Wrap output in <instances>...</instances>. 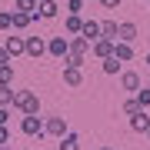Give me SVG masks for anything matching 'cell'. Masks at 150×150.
I'll list each match as a JSON object with an SVG mask.
<instances>
[{
  "mask_svg": "<svg viewBox=\"0 0 150 150\" xmlns=\"http://www.w3.org/2000/svg\"><path fill=\"white\" fill-rule=\"evenodd\" d=\"M100 64H103V74L107 77H113V74L123 70V60H117V57H107V60H100Z\"/></svg>",
  "mask_w": 150,
  "mask_h": 150,
  "instance_id": "17",
  "label": "cell"
},
{
  "mask_svg": "<svg viewBox=\"0 0 150 150\" xmlns=\"http://www.w3.org/2000/svg\"><path fill=\"white\" fill-rule=\"evenodd\" d=\"M43 130H47V137H64V134H70V127H67V120L64 117H47L43 120Z\"/></svg>",
  "mask_w": 150,
  "mask_h": 150,
  "instance_id": "4",
  "label": "cell"
},
{
  "mask_svg": "<svg viewBox=\"0 0 150 150\" xmlns=\"http://www.w3.org/2000/svg\"><path fill=\"white\" fill-rule=\"evenodd\" d=\"M87 7V0H67V13H80Z\"/></svg>",
  "mask_w": 150,
  "mask_h": 150,
  "instance_id": "25",
  "label": "cell"
},
{
  "mask_svg": "<svg viewBox=\"0 0 150 150\" xmlns=\"http://www.w3.org/2000/svg\"><path fill=\"white\" fill-rule=\"evenodd\" d=\"M100 150H113V147H100Z\"/></svg>",
  "mask_w": 150,
  "mask_h": 150,
  "instance_id": "35",
  "label": "cell"
},
{
  "mask_svg": "<svg viewBox=\"0 0 150 150\" xmlns=\"http://www.w3.org/2000/svg\"><path fill=\"white\" fill-rule=\"evenodd\" d=\"M80 33H83V37L90 40V43H93V40H100V37H103V30H100V20H83V30H80Z\"/></svg>",
  "mask_w": 150,
  "mask_h": 150,
  "instance_id": "13",
  "label": "cell"
},
{
  "mask_svg": "<svg viewBox=\"0 0 150 150\" xmlns=\"http://www.w3.org/2000/svg\"><path fill=\"white\" fill-rule=\"evenodd\" d=\"M113 57H117V60H123V64H130V60H134V43L117 40V47H113Z\"/></svg>",
  "mask_w": 150,
  "mask_h": 150,
  "instance_id": "14",
  "label": "cell"
},
{
  "mask_svg": "<svg viewBox=\"0 0 150 150\" xmlns=\"http://www.w3.org/2000/svg\"><path fill=\"white\" fill-rule=\"evenodd\" d=\"M33 23V13H23V10H13V27L17 30H27Z\"/></svg>",
  "mask_w": 150,
  "mask_h": 150,
  "instance_id": "16",
  "label": "cell"
},
{
  "mask_svg": "<svg viewBox=\"0 0 150 150\" xmlns=\"http://www.w3.org/2000/svg\"><path fill=\"white\" fill-rule=\"evenodd\" d=\"M144 137H147V140H150V127H147V134H144Z\"/></svg>",
  "mask_w": 150,
  "mask_h": 150,
  "instance_id": "33",
  "label": "cell"
},
{
  "mask_svg": "<svg viewBox=\"0 0 150 150\" xmlns=\"http://www.w3.org/2000/svg\"><path fill=\"white\" fill-rule=\"evenodd\" d=\"M144 107H140V100L137 97H130V100H123V113H127V117H134V113H140Z\"/></svg>",
  "mask_w": 150,
  "mask_h": 150,
  "instance_id": "20",
  "label": "cell"
},
{
  "mask_svg": "<svg viewBox=\"0 0 150 150\" xmlns=\"http://www.w3.org/2000/svg\"><path fill=\"white\" fill-rule=\"evenodd\" d=\"M100 4L107 7V10H117V7H120V0H100Z\"/></svg>",
  "mask_w": 150,
  "mask_h": 150,
  "instance_id": "30",
  "label": "cell"
},
{
  "mask_svg": "<svg viewBox=\"0 0 150 150\" xmlns=\"http://www.w3.org/2000/svg\"><path fill=\"white\" fill-rule=\"evenodd\" d=\"M0 107H13V90H10V83H0Z\"/></svg>",
  "mask_w": 150,
  "mask_h": 150,
  "instance_id": "19",
  "label": "cell"
},
{
  "mask_svg": "<svg viewBox=\"0 0 150 150\" xmlns=\"http://www.w3.org/2000/svg\"><path fill=\"white\" fill-rule=\"evenodd\" d=\"M37 4H40V0H37Z\"/></svg>",
  "mask_w": 150,
  "mask_h": 150,
  "instance_id": "36",
  "label": "cell"
},
{
  "mask_svg": "<svg viewBox=\"0 0 150 150\" xmlns=\"http://www.w3.org/2000/svg\"><path fill=\"white\" fill-rule=\"evenodd\" d=\"M144 64H147V67H150V50H147V57H144Z\"/></svg>",
  "mask_w": 150,
  "mask_h": 150,
  "instance_id": "32",
  "label": "cell"
},
{
  "mask_svg": "<svg viewBox=\"0 0 150 150\" xmlns=\"http://www.w3.org/2000/svg\"><path fill=\"white\" fill-rule=\"evenodd\" d=\"M13 27V10H0V30H10Z\"/></svg>",
  "mask_w": 150,
  "mask_h": 150,
  "instance_id": "23",
  "label": "cell"
},
{
  "mask_svg": "<svg viewBox=\"0 0 150 150\" xmlns=\"http://www.w3.org/2000/svg\"><path fill=\"white\" fill-rule=\"evenodd\" d=\"M7 140H10V130H7V123H4V127H0V144H7Z\"/></svg>",
  "mask_w": 150,
  "mask_h": 150,
  "instance_id": "29",
  "label": "cell"
},
{
  "mask_svg": "<svg viewBox=\"0 0 150 150\" xmlns=\"http://www.w3.org/2000/svg\"><path fill=\"white\" fill-rule=\"evenodd\" d=\"M147 127H150V113L147 110H140V113L130 117V130H134V134H147Z\"/></svg>",
  "mask_w": 150,
  "mask_h": 150,
  "instance_id": "10",
  "label": "cell"
},
{
  "mask_svg": "<svg viewBox=\"0 0 150 150\" xmlns=\"http://www.w3.org/2000/svg\"><path fill=\"white\" fill-rule=\"evenodd\" d=\"M113 47H117V40H107V37H100V40H93L90 54H93L97 60H107V57H113Z\"/></svg>",
  "mask_w": 150,
  "mask_h": 150,
  "instance_id": "6",
  "label": "cell"
},
{
  "mask_svg": "<svg viewBox=\"0 0 150 150\" xmlns=\"http://www.w3.org/2000/svg\"><path fill=\"white\" fill-rule=\"evenodd\" d=\"M20 134H27V137H43V134H47V130H43V117H40V113H23Z\"/></svg>",
  "mask_w": 150,
  "mask_h": 150,
  "instance_id": "2",
  "label": "cell"
},
{
  "mask_svg": "<svg viewBox=\"0 0 150 150\" xmlns=\"http://www.w3.org/2000/svg\"><path fill=\"white\" fill-rule=\"evenodd\" d=\"M0 83H13V67H10V64L0 67Z\"/></svg>",
  "mask_w": 150,
  "mask_h": 150,
  "instance_id": "24",
  "label": "cell"
},
{
  "mask_svg": "<svg viewBox=\"0 0 150 150\" xmlns=\"http://www.w3.org/2000/svg\"><path fill=\"white\" fill-rule=\"evenodd\" d=\"M7 120H10V107H0V127H4Z\"/></svg>",
  "mask_w": 150,
  "mask_h": 150,
  "instance_id": "27",
  "label": "cell"
},
{
  "mask_svg": "<svg viewBox=\"0 0 150 150\" xmlns=\"http://www.w3.org/2000/svg\"><path fill=\"white\" fill-rule=\"evenodd\" d=\"M117 40H123V43H134L137 40V23H117Z\"/></svg>",
  "mask_w": 150,
  "mask_h": 150,
  "instance_id": "11",
  "label": "cell"
},
{
  "mask_svg": "<svg viewBox=\"0 0 150 150\" xmlns=\"http://www.w3.org/2000/svg\"><path fill=\"white\" fill-rule=\"evenodd\" d=\"M7 54L10 57H20V54H27V37H7Z\"/></svg>",
  "mask_w": 150,
  "mask_h": 150,
  "instance_id": "9",
  "label": "cell"
},
{
  "mask_svg": "<svg viewBox=\"0 0 150 150\" xmlns=\"http://www.w3.org/2000/svg\"><path fill=\"white\" fill-rule=\"evenodd\" d=\"M43 54H47V40H43V37H27V57L40 60Z\"/></svg>",
  "mask_w": 150,
  "mask_h": 150,
  "instance_id": "8",
  "label": "cell"
},
{
  "mask_svg": "<svg viewBox=\"0 0 150 150\" xmlns=\"http://www.w3.org/2000/svg\"><path fill=\"white\" fill-rule=\"evenodd\" d=\"M120 87L127 93H137L140 90V74H137V70H123V74H120Z\"/></svg>",
  "mask_w": 150,
  "mask_h": 150,
  "instance_id": "7",
  "label": "cell"
},
{
  "mask_svg": "<svg viewBox=\"0 0 150 150\" xmlns=\"http://www.w3.org/2000/svg\"><path fill=\"white\" fill-rule=\"evenodd\" d=\"M60 13V4L57 0H40L37 4V13H33V20H54Z\"/></svg>",
  "mask_w": 150,
  "mask_h": 150,
  "instance_id": "5",
  "label": "cell"
},
{
  "mask_svg": "<svg viewBox=\"0 0 150 150\" xmlns=\"http://www.w3.org/2000/svg\"><path fill=\"white\" fill-rule=\"evenodd\" d=\"M100 30H103L107 40H117V23H113V20H100Z\"/></svg>",
  "mask_w": 150,
  "mask_h": 150,
  "instance_id": "21",
  "label": "cell"
},
{
  "mask_svg": "<svg viewBox=\"0 0 150 150\" xmlns=\"http://www.w3.org/2000/svg\"><path fill=\"white\" fill-rule=\"evenodd\" d=\"M13 107L20 113H40V97L33 90H13Z\"/></svg>",
  "mask_w": 150,
  "mask_h": 150,
  "instance_id": "1",
  "label": "cell"
},
{
  "mask_svg": "<svg viewBox=\"0 0 150 150\" xmlns=\"http://www.w3.org/2000/svg\"><path fill=\"white\" fill-rule=\"evenodd\" d=\"M64 30L70 33V37H74V33H80V30H83V17H80V13H67V20H64Z\"/></svg>",
  "mask_w": 150,
  "mask_h": 150,
  "instance_id": "15",
  "label": "cell"
},
{
  "mask_svg": "<svg viewBox=\"0 0 150 150\" xmlns=\"http://www.w3.org/2000/svg\"><path fill=\"white\" fill-rule=\"evenodd\" d=\"M47 54L57 57V60H64L70 54V37H64V33H60V37H50L47 40Z\"/></svg>",
  "mask_w": 150,
  "mask_h": 150,
  "instance_id": "3",
  "label": "cell"
},
{
  "mask_svg": "<svg viewBox=\"0 0 150 150\" xmlns=\"http://www.w3.org/2000/svg\"><path fill=\"white\" fill-rule=\"evenodd\" d=\"M13 10H23V13H37V0H17Z\"/></svg>",
  "mask_w": 150,
  "mask_h": 150,
  "instance_id": "22",
  "label": "cell"
},
{
  "mask_svg": "<svg viewBox=\"0 0 150 150\" xmlns=\"http://www.w3.org/2000/svg\"><path fill=\"white\" fill-rule=\"evenodd\" d=\"M147 4H150V0H147Z\"/></svg>",
  "mask_w": 150,
  "mask_h": 150,
  "instance_id": "37",
  "label": "cell"
},
{
  "mask_svg": "<svg viewBox=\"0 0 150 150\" xmlns=\"http://www.w3.org/2000/svg\"><path fill=\"white\" fill-rule=\"evenodd\" d=\"M87 4H100V0H87Z\"/></svg>",
  "mask_w": 150,
  "mask_h": 150,
  "instance_id": "34",
  "label": "cell"
},
{
  "mask_svg": "<svg viewBox=\"0 0 150 150\" xmlns=\"http://www.w3.org/2000/svg\"><path fill=\"white\" fill-rule=\"evenodd\" d=\"M64 83L67 87H80L83 83V70L80 67H64Z\"/></svg>",
  "mask_w": 150,
  "mask_h": 150,
  "instance_id": "12",
  "label": "cell"
},
{
  "mask_svg": "<svg viewBox=\"0 0 150 150\" xmlns=\"http://www.w3.org/2000/svg\"><path fill=\"white\" fill-rule=\"evenodd\" d=\"M60 150H80V137L70 130V134H64L60 137Z\"/></svg>",
  "mask_w": 150,
  "mask_h": 150,
  "instance_id": "18",
  "label": "cell"
},
{
  "mask_svg": "<svg viewBox=\"0 0 150 150\" xmlns=\"http://www.w3.org/2000/svg\"><path fill=\"white\" fill-rule=\"evenodd\" d=\"M10 60H13V57L7 54V47H0V67H4V64H10Z\"/></svg>",
  "mask_w": 150,
  "mask_h": 150,
  "instance_id": "28",
  "label": "cell"
},
{
  "mask_svg": "<svg viewBox=\"0 0 150 150\" xmlns=\"http://www.w3.org/2000/svg\"><path fill=\"white\" fill-rule=\"evenodd\" d=\"M0 150H13V147H10V144H0Z\"/></svg>",
  "mask_w": 150,
  "mask_h": 150,
  "instance_id": "31",
  "label": "cell"
},
{
  "mask_svg": "<svg viewBox=\"0 0 150 150\" xmlns=\"http://www.w3.org/2000/svg\"><path fill=\"white\" fill-rule=\"evenodd\" d=\"M134 97H137V100H140V107H144V110L150 107V90H147V87H144V90H137Z\"/></svg>",
  "mask_w": 150,
  "mask_h": 150,
  "instance_id": "26",
  "label": "cell"
}]
</instances>
